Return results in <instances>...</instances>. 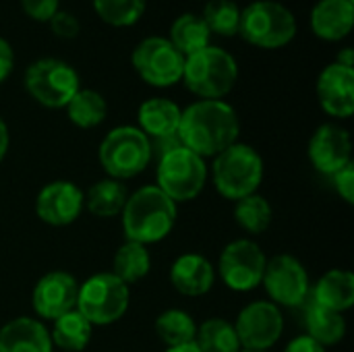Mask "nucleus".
Segmentation results:
<instances>
[{
	"instance_id": "f257e3e1",
	"label": "nucleus",
	"mask_w": 354,
	"mask_h": 352,
	"mask_svg": "<svg viewBox=\"0 0 354 352\" xmlns=\"http://www.w3.org/2000/svg\"><path fill=\"white\" fill-rule=\"evenodd\" d=\"M239 133V116L224 100H199L180 114L178 139L199 158H216L236 143Z\"/></svg>"
},
{
	"instance_id": "f03ea898",
	"label": "nucleus",
	"mask_w": 354,
	"mask_h": 352,
	"mask_svg": "<svg viewBox=\"0 0 354 352\" xmlns=\"http://www.w3.org/2000/svg\"><path fill=\"white\" fill-rule=\"evenodd\" d=\"M176 222V203L158 187H143L135 191L122 210V228L129 241L151 245L164 241Z\"/></svg>"
},
{
	"instance_id": "7ed1b4c3",
	"label": "nucleus",
	"mask_w": 354,
	"mask_h": 352,
	"mask_svg": "<svg viewBox=\"0 0 354 352\" xmlns=\"http://www.w3.org/2000/svg\"><path fill=\"white\" fill-rule=\"evenodd\" d=\"M295 12L278 0H255L241 8L239 35L263 50H278L297 37Z\"/></svg>"
},
{
	"instance_id": "20e7f679",
	"label": "nucleus",
	"mask_w": 354,
	"mask_h": 352,
	"mask_svg": "<svg viewBox=\"0 0 354 352\" xmlns=\"http://www.w3.org/2000/svg\"><path fill=\"white\" fill-rule=\"evenodd\" d=\"M239 79V64L230 52L207 46L185 58L183 83L201 100H222L232 91Z\"/></svg>"
},
{
	"instance_id": "39448f33",
	"label": "nucleus",
	"mask_w": 354,
	"mask_h": 352,
	"mask_svg": "<svg viewBox=\"0 0 354 352\" xmlns=\"http://www.w3.org/2000/svg\"><path fill=\"white\" fill-rule=\"evenodd\" d=\"M263 178V160L251 145L232 143L214 162L216 191L232 201L253 195Z\"/></svg>"
},
{
	"instance_id": "423d86ee",
	"label": "nucleus",
	"mask_w": 354,
	"mask_h": 352,
	"mask_svg": "<svg viewBox=\"0 0 354 352\" xmlns=\"http://www.w3.org/2000/svg\"><path fill=\"white\" fill-rule=\"evenodd\" d=\"M97 158L102 168L114 180L133 178L151 162L149 139L143 131H139V127H116L100 143Z\"/></svg>"
},
{
	"instance_id": "0eeeda50",
	"label": "nucleus",
	"mask_w": 354,
	"mask_h": 352,
	"mask_svg": "<svg viewBox=\"0 0 354 352\" xmlns=\"http://www.w3.org/2000/svg\"><path fill=\"white\" fill-rule=\"evenodd\" d=\"M129 286L114 274H95L79 286L77 311L91 326H110L129 309Z\"/></svg>"
},
{
	"instance_id": "6e6552de",
	"label": "nucleus",
	"mask_w": 354,
	"mask_h": 352,
	"mask_svg": "<svg viewBox=\"0 0 354 352\" xmlns=\"http://www.w3.org/2000/svg\"><path fill=\"white\" fill-rule=\"evenodd\" d=\"M29 95L46 108H66L71 98L81 89L77 71L60 58H39L25 71Z\"/></svg>"
},
{
	"instance_id": "1a4fd4ad",
	"label": "nucleus",
	"mask_w": 354,
	"mask_h": 352,
	"mask_svg": "<svg viewBox=\"0 0 354 352\" xmlns=\"http://www.w3.org/2000/svg\"><path fill=\"white\" fill-rule=\"evenodd\" d=\"M205 178L207 168L203 158L185 145L174 147L158 160V189L174 203L195 199L203 191Z\"/></svg>"
},
{
	"instance_id": "9d476101",
	"label": "nucleus",
	"mask_w": 354,
	"mask_h": 352,
	"mask_svg": "<svg viewBox=\"0 0 354 352\" xmlns=\"http://www.w3.org/2000/svg\"><path fill=\"white\" fill-rule=\"evenodd\" d=\"M131 62L137 75L153 87H170L183 79L185 56L162 35L141 39L131 54Z\"/></svg>"
},
{
	"instance_id": "9b49d317",
	"label": "nucleus",
	"mask_w": 354,
	"mask_h": 352,
	"mask_svg": "<svg viewBox=\"0 0 354 352\" xmlns=\"http://www.w3.org/2000/svg\"><path fill=\"white\" fill-rule=\"evenodd\" d=\"M266 255L255 241L239 239L226 245L220 255V276L230 290L249 293L261 284L266 272Z\"/></svg>"
},
{
	"instance_id": "f8f14e48",
	"label": "nucleus",
	"mask_w": 354,
	"mask_h": 352,
	"mask_svg": "<svg viewBox=\"0 0 354 352\" xmlns=\"http://www.w3.org/2000/svg\"><path fill=\"white\" fill-rule=\"evenodd\" d=\"M234 330L241 349L266 352L280 340L284 330V319L274 303L255 301L239 313Z\"/></svg>"
},
{
	"instance_id": "ddd939ff",
	"label": "nucleus",
	"mask_w": 354,
	"mask_h": 352,
	"mask_svg": "<svg viewBox=\"0 0 354 352\" xmlns=\"http://www.w3.org/2000/svg\"><path fill=\"white\" fill-rule=\"evenodd\" d=\"M266 293L274 301V305L299 307L305 303L309 295V276L303 263L292 255H276L266 263V272L261 278Z\"/></svg>"
},
{
	"instance_id": "4468645a",
	"label": "nucleus",
	"mask_w": 354,
	"mask_h": 352,
	"mask_svg": "<svg viewBox=\"0 0 354 352\" xmlns=\"http://www.w3.org/2000/svg\"><path fill=\"white\" fill-rule=\"evenodd\" d=\"M85 205L83 191L68 180H54L46 185L35 199V214L50 226L73 224Z\"/></svg>"
},
{
	"instance_id": "2eb2a0df",
	"label": "nucleus",
	"mask_w": 354,
	"mask_h": 352,
	"mask_svg": "<svg viewBox=\"0 0 354 352\" xmlns=\"http://www.w3.org/2000/svg\"><path fill=\"white\" fill-rule=\"evenodd\" d=\"M77 293H79V284L71 274L50 272L44 278H39L33 288L31 295L33 311L39 317L54 322L77 307Z\"/></svg>"
},
{
	"instance_id": "dca6fc26",
	"label": "nucleus",
	"mask_w": 354,
	"mask_h": 352,
	"mask_svg": "<svg viewBox=\"0 0 354 352\" xmlns=\"http://www.w3.org/2000/svg\"><path fill=\"white\" fill-rule=\"evenodd\" d=\"M353 143L346 129L338 124H322L309 141V158L317 172L334 176L346 164H351Z\"/></svg>"
},
{
	"instance_id": "f3484780",
	"label": "nucleus",
	"mask_w": 354,
	"mask_h": 352,
	"mask_svg": "<svg viewBox=\"0 0 354 352\" xmlns=\"http://www.w3.org/2000/svg\"><path fill=\"white\" fill-rule=\"evenodd\" d=\"M317 100L334 118H351L354 112V68L328 64L317 77Z\"/></svg>"
},
{
	"instance_id": "a211bd4d",
	"label": "nucleus",
	"mask_w": 354,
	"mask_h": 352,
	"mask_svg": "<svg viewBox=\"0 0 354 352\" xmlns=\"http://www.w3.org/2000/svg\"><path fill=\"white\" fill-rule=\"evenodd\" d=\"M311 31L326 41H340L351 35L354 25L353 0H319L309 17Z\"/></svg>"
},
{
	"instance_id": "6ab92c4d",
	"label": "nucleus",
	"mask_w": 354,
	"mask_h": 352,
	"mask_svg": "<svg viewBox=\"0 0 354 352\" xmlns=\"http://www.w3.org/2000/svg\"><path fill=\"white\" fill-rule=\"evenodd\" d=\"M216 280L212 263L197 253L180 255L170 270L172 286L185 297H201L212 290Z\"/></svg>"
},
{
	"instance_id": "aec40b11",
	"label": "nucleus",
	"mask_w": 354,
	"mask_h": 352,
	"mask_svg": "<svg viewBox=\"0 0 354 352\" xmlns=\"http://www.w3.org/2000/svg\"><path fill=\"white\" fill-rule=\"evenodd\" d=\"M0 352H52V340L37 319L17 317L0 330Z\"/></svg>"
},
{
	"instance_id": "412c9836",
	"label": "nucleus",
	"mask_w": 354,
	"mask_h": 352,
	"mask_svg": "<svg viewBox=\"0 0 354 352\" xmlns=\"http://www.w3.org/2000/svg\"><path fill=\"white\" fill-rule=\"evenodd\" d=\"M183 110L168 98H149L139 106V131L147 135V139L170 137L178 133Z\"/></svg>"
},
{
	"instance_id": "4be33fe9",
	"label": "nucleus",
	"mask_w": 354,
	"mask_h": 352,
	"mask_svg": "<svg viewBox=\"0 0 354 352\" xmlns=\"http://www.w3.org/2000/svg\"><path fill=\"white\" fill-rule=\"evenodd\" d=\"M313 303L342 313L354 305V276L346 270H332L313 288Z\"/></svg>"
},
{
	"instance_id": "5701e85b",
	"label": "nucleus",
	"mask_w": 354,
	"mask_h": 352,
	"mask_svg": "<svg viewBox=\"0 0 354 352\" xmlns=\"http://www.w3.org/2000/svg\"><path fill=\"white\" fill-rule=\"evenodd\" d=\"M168 39L185 58L207 48V46H212L209 44L212 33H209L205 21L193 12H185L172 21L170 31H168Z\"/></svg>"
},
{
	"instance_id": "b1692460",
	"label": "nucleus",
	"mask_w": 354,
	"mask_h": 352,
	"mask_svg": "<svg viewBox=\"0 0 354 352\" xmlns=\"http://www.w3.org/2000/svg\"><path fill=\"white\" fill-rule=\"evenodd\" d=\"M305 326H307V332H309L307 336H311L324 349L338 344L346 334V322H344L342 313L326 309V307H322V305H317L313 301L307 305Z\"/></svg>"
},
{
	"instance_id": "393cba45",
	"label": "nucleus",
	"mask_w": 354,
	"mask_h": 352,
	"mask_svg": "<svg viewBox=\"0 0 354 352\" xmlns=\"http://www.w3.org/2000/svg\"><path fill=\"white\" fill-rule=\"evenodd\" d=\"M129 193L120 180L104 178L97 180L85 195V205L95 218H114L124 210Z\"/></svg>"
},
{
	"instance_id": "a878e982",
	"label": "nucleus",
	"mask_w": 354,
	"mask_h": 352,
	"mask_svg": "<svg viewBox=\"0 0 354 352\" xmlns=\"http://www.w3.org/2000/svg\"><path fill=\"white\" fill-rule=\"evenodd\" d=\"M91 332H93V326L77 309H73V311L60 315L58 319H54L50 340H52V344H56L62 351L79 352L89 344Z\"/></svg>"
},
{
	"instance_id": "bb28decb",
	"label": "nucleus",
	"mask_w": 354,
	"mask_h": 352,
	"mask_svg": "<svg viewBox=\"0 0 354 352\" xmlns=\"http://www.w3.org/2000/svg\"><path fill=\"white\" fill-rule=\"evenodd\" d=\"M66 114L79 129H93L104 122L108 114V104L104 95L95 89H79L66 104Z\"/></svg>"
},
{
	"instance_id": "cd10ccee",
	"label": "nucleus",
	"mask_w": 354,
	"mask_h": 352,
	"mask_svg": "<svg viewBox=\"0 0 354 352\" xmlns=\"http://www.w3.org/2000/svg\"><path fill=\"white\" fill-rule=\"evenodd\" d=\"M112 268H114L112 274L118 280H122L127 286L133 282H139L149 274V268H151L149 251L145 249V245L127 241L122 247H118L114 261H112Z\"/></svg>"
},
{
	"instance_id": "c85d7f7f",
	"label": "nucleus",
	"mask_w": 354,
	"mask_h": 352,
	"mask_svg": "<svg viewBox=\"0 0 354 352\" xmlns=\"http://www.w3.org/2000/svg\"><path fill=\"white\" fill-rule=\"evenodd\" d=\"M195 344L201 352H241L234 326L218 317L207 319L197 328Z\"/></svg>"
},
{
	"instance_id": "c756f323",
	"label": "nucleus",
	"mask_w": 354,
	"mask_h": 352,
	"mask_svg": "<svg viewBox=\"0 0 354 352\" xmlns=\"http://www.w3.org/2000/svg\"><path fill=\"white\" fill-rule=\"evenodd\" d=\"M156 334L168 349H172L195 342L197 326L189 313L180 309H168L156 319Z\"/></svg>"
},
{
	"instance_id": "7c9ffc66",
	"label": "nucleus",
	"mask_w": 354,
	"mask_h": 352,
	"mask_svg": "<svg viewBox=\"0 0 354 352\" xmlns=\"http://www.w3.org/2000/svg\"><path fill=\"white\" fill-rule=\"evenodd\" d=\"M272 205L268 203L266 197L253 193L236 201L234 205V220L236 224L251 232V234H261L270 228L272 224Z\"/></svg>"
},
{
	"instance_id": "2f4dec72",
	"label": "nucleus",
	"mask_w": 354,
	"mask_h": 352,
	"mask_svg": "<svg viewBox=\"0 0 354 352\" xmlns=\"http://www.w3.org/2000/svg\"><path fill=\"white\" fill-rule=\"evenodd\" d=\"M201 19L205 21L212 35L232 37L239 35L241 6L234 0H207Z\"/></svg>"
},
{
	"instance_id": "473e14b6",
	"label": "nucleus",
	"mask_w": 354,
	"mask_h": 352,
	"mask_svg": "<svg viewBox=\"0 0 354 352\" xmlns=\"http://www.w3.org/2000/svg\"><path fill=\"white\" fill-rule=\"evenodd\" d=\"M95 15L112 27L135 25L147 6V0H91Z\"/></svg>"
},
{
	"instance_id": "72a5a7b5",
	"label": "nucleus",
	"mask_w": 354,
	"mask_h": 352,
	"mask_svg": "<svg viewBox=\"0 0 354 352\" xmlns=\"http://www.w3.org/2000/svg\"><path fill=\"white\" fill-rule=\"evenodd\" d=\"M19 2L23 12L37 23H48L60 10V0H19Z\"/></svg>"
},
{
	"instance_id": "f704fd0d",
	"label": "nucleus",
	"mask_w": 354,
	"mask_h": 352,
	"mask_svg": "<svg viewBox=\"0 0 354 352\" xmlns=\"http://www.w3.org/2000/svg\"><path fill=\"white\" fill-rule=\"evenodd\" d=\"M48 25H50V31H52L54 35L62 37V39L77 37V35H79V31H81V23H79V19H77L75 15L66 12V10H58V12L48 21Z\"/></svg>"
},
{
	"instance_id": "c9c22d12",
	"label": "nucleus",
	"mask_w": 354,
	"mask_h": 352,
	"mask_svg": "<svg viewBox=\"0 0 354 352\" xmlns=\"http://www.w3.org/2000/svg\"><path fill=\"white\" fill-rule=\"evenodd\" d=\"M334 185H336V191L340 193V197L353 205L354 203V164H346L342 170H338L334 174Z\"/></svg>"
},
{
	"instance_id": "e433bc0d",
	"label": "nucleus",
	"mask_w": 354,
	"mask_h": 352,
	"mask_svg": "<svg viewBox=\"0 0 354 352\" xmlns=\"http://www.w3.org/2000/svg\"><path fill=\"white\" fill-rule=\"evenodd\" d=\"M15 68V50L8 44V39L0 37V83L10 77Z\"/></svg>"
},
{
	"instance_id": "4c0bfd02",
	"label": "nucleus",
	"mask_w": 354,
	"mask_h": 352,
	"mask_svg": "<svg viewBox=\"0 0 354 352\" xmlns=\"http://www.w3.org/2000/svg\"><path fill=\"white\" fill-rule=\"evenodd\" d=\"M284 352H326V349L319 342H315L311 336H299L288 342Z\"/></svg>"
},
{
	"instance_id": "58836bf2",
	"label": "nucleus",
	"mask_w": 354,
	"mask_h": 352,
	"mask_svg": "<svg viewBox=\"0 0 354 352\" xmlns=\"http://www.w3.org/2000/svg\"><path fill=\"white\" fill-rule=\"evenodd\" d=\"M6 151H8V127H6V122L0 118V162L4 160Z\"/></svg>"
},
{
	"instance_id": "ea45409f",
	"label": "nucleus",
	"mask_w": 354,
	"mask_h": 352,
	"mask_svg": "<svg viewBox=\"0 0 354 352\" xmlns=\"http://www.w3.org/2000/svg\"><path fill=\"white\" fill-rule=\"evenodd\" d=\"M336 62L342 64V66H351L354 68V52L353 48H342L336 56Z\"/></svg>"
},
{
	"instance_id": "a19ab883",
	"label": "nucleus",
	"mask_w": 354,
	"mask_h": 352,
	"mask_svg": "<svg viewBox=\"0 0 354 352\" xmlns=\"http://www.w3.org/2000/svg\"><path fill=\"white\" fill-rule=\"evenodd\" d=\"M166 352H201L197 349V344L195 342H189V344H180V346H172V349H168Z\"/></svg>"
},
{
	"instance_id": "79ce46f5",
	"label": "nucleus",
	"mask_w": 354,
	"mask_h": 352,
	"mask_svg": "<svg viewBox=\"0 0 354 352\" xmlns=\"http://www.w3.org/2000/svg\"><path fill=\"white\" fill-rule=\"evenodd\" d=\"M241 352H263V351H241Z\"/></svg>"
},
{
	"instance_id": "37998d69",
	"label": "nucleus",
	"mask_w": 354,
	"mask_h": 352,
	"mask_svg": "<svg viewBox=\"0 0 354 352\" xmlns=\"http://www.w3.org/2000/svg\"><path fill=\"white\" fill-rule=\"evenodd\" d=\"M353 2H354V0H353Z\"/></svg>"
}]
</instances>
